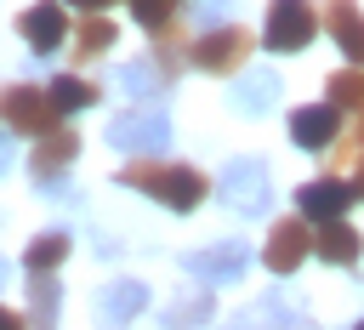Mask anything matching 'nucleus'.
I'll list each match as a JSON object with an SVG mask.
<instances>
[{"mask_svg":"<svg viewBox=\"0 0 364 330\" xmlns=\"http://www.w3.org/2000/svg\"><path fill=\"white\" fill-rule=\"evenodd\" d=\"M307 250H313L307 222H279V228L267 233V267H273V273H296Z\"/></svg>","mask_w":364,"mask_h":330,"instance_id":"obj_11","label":"nucleus"},{"mask_svg":"<svg viewBox=\"0 0 364 330\" xmlns=\"http://www.w3.org/2000/svg\"><path fill=\"white\" fill-rule=\"evenodd\" d=\"M290 137H296V148H330V142H336V108H330V102L296 108V114H290Z\"/></svg>","mask_w":364,"mask_h":330,"instance_id":"obj_12","label":"nucleus"},{"mask_svg":"<svg viewBox=\"0 0 364 330\" xmlns=\"http://www.w3.org/2000/svg\"><path fill=\"white\" fill-rule=\"evenodd\" d=\"M11 159H17V154H11V142H0V171H11Z\"/></svg>","mask_w":364,"mask_h":330,"instance_id":"obj_27","label":"nucleus"},{"mask_svg":"<svg viewBox=\"0 0 364 330\" xmlns=\"http://www.w3.org/2000/svg\"><path fill=\"white\" fill-rule=\"evenodd\" d=\"M74 148H80V142H74L68 131H51V137H40V148H34V176H40V182H51V176H57V171L74 159Z\"/></svg>","mask_w":364,"mask_h":330,"instance_id":"obj_15","label":"nucleus"},{"mask_svg":"<svg viewBox=\"0 0 364 330\" xmlns=\"http://www.w3.org/2000/svg\"><path fill=\"white\" fill-rule=\"evenodd\" d=\"M324 23H330V34L341 40V51H347L353 63H364V17L353 11V0H324Z\"/></svg>","mask_w":364,"mask_h":330,"instance_id":"obj_13","label":"nucleus"},{"mask_svg":"<svg viewBox=\"0 0 364 330\" xmlns=\"http://www.w3.org/2000/svg\"><path fill=\"white\" fill-rule=\"evenodd\" d=\"M63 256H68V233H57V228H51V233H40V239L28 245V267H34V273H51Z\"/></svg>","mask_w":364,"mask_h":330,"instance_id":"obj_18","label":"nucleus"},{"mask_svg":"<svg viewBox=\"0 0 364 330\" xmlns=\"http://www.w3.org/2000/svg\"><path fill=\"white\" fill-rule=\"evenodd\" d=\"M23 34H28V46L46 57V51H57L63 46V11L46 0V6H28L23 11Z\"/></svg>","mask_w":364,"mask_h":330,"instance_id":"obj_14","label":"nucleus"},{"mask_svg":"<svg viewBox=\"0 0 364 330\" xmlns=\"http://www.w3.org/2000/svg\"><path fill=\"white\" fill-rule=\"evenodd\" d=\"M114 85H119L125 97H154V91H159V80H154L148 63H125V68L114 74Z\"/></svg>","mask_w":364,"mask_h":330,"instance_id":"obj_21","label":"nucleus"},{"mask_svg":"<svg viewBox=\"0 0 364 330\" xmlns=\"http://www.w3.org/2000/svg\"><path fill=\"white\" fill-rule=\"evenodd\" d=\"M358 330H364V319H358Z\"/></svg>","mask_w":364,"mask_h":330,"instance_id":"obj_32","label":"nucleus"},{"mask_svg":"<svg viewBox=\"0 0 364 330\" xmlns=\"http://www.w3.org/2000/svg\"><path fill=\"white\" fill-rule=\"evenodd\" d=\"M205 319H210V302H205V296H188V302H171L159 324H165V330H199Z\"/></svg>","mask_w":364,"mask_h":330,"instance_id":"obj_19","label":"nucleus"},{"mask_svg":"<svg viewBox=\"0 0 364 330\" xmlns=\"http://www.w3.org/2000/svg\"><path fill=\"white\" fill-rule=\"evenodd\" d=\"M0 330H17V313H6V307H0Z\"/></svg>","mask_w":364,"mask_h":330,"instance_id":"obj_29","label":"nucleus"},{"mask_svg":"<svg viewBox=\"0 0 364 330\" xmlns=\"http://www.w3.org/2000/svg\"><path fill=\"white\" fill-rule=\"evenodd\" d=\"M102 46H114V23H102V17L80 23V51H102Z\"/></svg>","mask_w":364,"mask_h":330,"instance_id":"obj_24","label":"nucleus"},{"mask_svg":"<svg viewBox=\"0 0 364 330\" xmlns=\"http://www.w3.org/2000/svg\"><path fill=\"white\" fill-rule=\"evenodd\" d=\"M28 307H34V324H51V319H57V273H34Z\"/></svg>","mask_w":364,"mask_h":330,"instance_id":"obj_20","label":"nucleus"},{"mask_svg":"<svg viewBox=\"0 0 364 330\" xmlns=\"http://www.w3.org/2000/svg\"><path fill=\"white\" fill-rule=\"evenodd\" d=\"M68 6H80V11H102L108 0H68Z\"/></svg>","mask_w":364,"mask_h":330,"instance_id":"obj_28","label":"nucleus"},{"mask_svg":"<svg viewBox=\"0 0 364 330\" xmlns=\"http://www.w3.org/2000/svg\"><path fill=\"white\" fill-rule=\"evenodd\" d=\"M119 182H125V188L154 193V199H159V205H171V211H193V205L205 199V176H199L193 165H159V171L136 165V171H125Z\"/></svg>","mask_w":364,"mask_h":330,"instance_id":"obj_1","label":"nucleus"},{"mask_svg":"<svg viewBox=\"0 0 364 330\" xmlns=\"http://www.w3.org/2000/svg\"><path fill=\"white\" fill-rule=\"evenodd\" d=\"M222 205L239 211V216H262V211L273 205V176H267V165H262V159H233V165L222 171Z\"/></svg>","mask_w":364,"mask_h":330,"instance_id":"obj_2","label":"nucleus"},{"mask_svg":"<svg viewBox=\"0 0 364 330\" xmlns=\"http://www.w3.org/2000/svg\"><path fill=\"white\" fill-rule=\"evenodd\" d=\"M313 28H318V17L307 0H273L267 6V46L273 51H301L313 40Z\"/></svg>","mask_w":364,"mask_h":330,"instance_id":"obj_5","label":"nucleus"},{"mask_svg":"<svg viewBox=\"0 0 364 330\" xmlns=\"http://www.w3.org/2000/svg\"><path fill=\"white\" fill-rule=\"evenodd\" d=\"M108 142L119 148V154H159L165 142H171V119L165 114H119L114 125H108Z\"/></svg>","mask_w":364,"mask_h":330,"instance_id":"obj_4","label":"nucleus"},{"mask_svg":"<svg viewBox=\"0 0 364 330\" xmlns=\"http://www.w3.org/2000/svg\"><path fill=\"white\" fill-rule=\"evenodd\" d=\"M57 114H63V108H57L46 91H34V85H11V91L0 97V119H11V125L28 131V137H34V131L51 137V119H57Z\"/></svg>","mask_w":364,"mask_h":330,"instance_id":"obj_6","label":"nucleus"},{"mask_svg":"<svg viewBox=\"0 0 364 330\" xmlns=\"http://www.w3.org/2000/svg\"><path fill=\"white\" fill-rule=\"evenodd\" d=\"M131 17H136L142 28H159V23L171 17V0H131Z\"/></svg>","mask_w":364,"mask_h":330,"instance_id":"obj_25","label":"nucleus"},{"mask_svg":"<svg viewBox=\"0 0 364 330\" xmlns=\"http://www.w3.org/2000/svg\"><path fill=\"white\" fill-rule=\"evenodd\" d=\"M142 307H148V284L142 279H114L97 296V330H125Z\"/></svg>","mask_w":364,"mask_h":330,"instance_id":"obj_7","label":"nucleus"},{"mask_svg":"<svg viewBox=\"0 0 364 330\" xmlns=\"http://www.w3.org/2000/svg\"><path fill=\"white\" fill-rule=\"evenodd\" d=\"M273 97H279V80H273V74H245L239 91H233V108L262 114V108H273Z\"/></svg>","mask_w":364,"mask_h":330,"instance_id":"obj_17","label":"nucleus"},{"mask_svg":"<svg viewBox=\"0 0 364 330\" xmlns=\"http://www.w3.org/2000/svg\"><path fill=\"white\" fill-rule=\"evenodd\" d=\"M97 91L85 85V80H74V74H63V80H51V102L63 108V114H74V108H85Z\"/></svg>","mask_w":364,"mask_h":330,"instance_id":"obj_22","label":"nucleus"},{"mask_svg":"<svg viewBox=\"0 0 364 330\" xmlns=\"http://www.w3.org/2000/svg\"><path fill=\"white\" fill-rule=\"evenodd\" d=\"M313 250H318L324 262H358V233L341 228V222H324V228L313 233Z\"/></svg>","mask_w":364,"mask_h":330,"instance_id":"obj_16","label":"nucleus"},{"mask_svg":"<svg viewBox=\"0 0 364 330\" xmlns=\"http://www.w3.org/2000/svg\"><path fill=\"white\" fill-rule=\"evenodd\" d=\"M330 108H364V74H336L330 80Z\"/></svg>","mask_w":364,"mask_h":330,"instance_id":"obj_23","label":"nucleus"},{"mask_svg":"<svg viewBox=\"0 0 364 330\" xmlns=\"http://www.w3.org/2000/svg\"><path fill=\"white\" fill-rule=\"evenodd\" d=\"M0 284H6V262H0Z\"/></svg>","mask_w":364,"mask_h":330,"instance_id":"obj_31","label":"nucleus"},{"mask_svg":"<svg viewBox=\"0 0 364 330\" xmlns=\"http://www.w3.org/2000/svg\"><path fill=\"white\" fill-rule=\"evenodd\" d=\"M245 51H250V34H245V28H210V34L193 46V63H199L205 74H228V68L245 63Z\"/></svg>","mask_w":364,"mask_h":330,"instance_id":"obj_8","label":"nucleus"},{"mask_svg":"<svg viewBox=\"0 0 364 330\" xmlns=\"http://www.w3.org/2000/svg\"><path fill=\"white\" fill-rule=\"evenodd\" d=\"M245 267H250V245L245 239H222V245H205V250L182 256V273H193L199 284H233Z\"/></svg>","mask_w":364,"mask_h":330,"instance_id":"obj_3","label":"nucleus"},{"mask_svg":"<svg viewBox=\"0 0 364 330\" xmlns=\"http://www.w3.org/2000/svg\"><path fill=\"white\" fill-rule=\"evenodd\" d=\"M358 193H364V159H358Z\"/></svg>","mask_w":364,"mask_h":330,"instance_id":"obj_30","label":"nucleus"},{"mask_svg":"<svg viewBox=\"0 0 364 330\" xmlns=\"http://www.w3.org/2000/svg\"><path fill=\"white\" fill-rule=\"evenodd\" d=\"M296 324H301V302H290L284 290H273L256 307L233 313V324H222V330H296Z\"/></svg>","mask_w":364,"mask_h":330,"instance_id":"obj_9","label":"nucleus"},{"mask_svg":"<svg viewBox=\"0 0 364 330\" xmlns=\"http://www.w3.org/2000/svg\"><path fill=\"white\" fill-rule=\"evenodd\" d=\"M353 193H358V188L336 182V176H318V182H307V188L296 193V205H301V216H313V222H341V211L353 205Z\"/></svg>","mask_w":364,"mask_h":330,"instance_id":"obj_10","label":"nucleus"},{"mask_svg":"<svg viewBox=\"0 0 364 330\" xmlns=\"http://www.w3.org/2000/svg\"><path fill=\"white\" fill-rule=\"evenodd\" d=\"M228 6H233V0H199V17H222Z\"/></svg>","mask_w":364,"mask_h":330,"instance_id":"obj_26","label":"nucleus"}]
</instances>
